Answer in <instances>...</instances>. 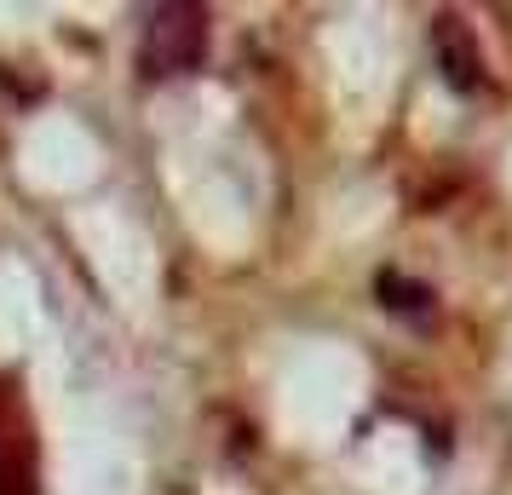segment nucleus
<instances>
[{"mask_svg": "<svg viewBox=\"0 0 512 495\" xmlns=\"http://www.w3.org/2000/svg\"><path fill=\"white\" fill-rule=\"evenodd\" d=\"M380 300H386L392 311H426V300H432V294H426L420 283H403L397 271H386V277H380Z\"/></svg>", "mask_w": 512, "mask_h": 495, "instance_id": "obj_3", "label": "nucleus"}, {"mask_svg": "<svg viewBox=\"0 0 512 495\" xmlns=\"http://www.w3.org/2000/svg\"><path fill=\"white\" fill-rule=\"evenodd\" d=\"M208 58V12L185 0H162L139 12V75L144 81H173V75L202 70Z\"/></svg>", "mask_w": 512, "mask_h": 495, "instance_id": "obj_1", "label": "nucleus"}, {"mask_svg": "<svg viewBox=\"0 0 512 495\" xmlns=\"http://www.w3.org/2000/svg\"><path fill=\"white\" fill-rule=\"evenodd\" d=\"M0 495H29V467L0 455Z\"/></svg>", "mask_w": 512, "mask_h": 495, "instance_id": "obj_4", "label": "nucleus"}, {"mask_svg": "<svg viewBox=\"0 0 512 495\" xmlns=\"http://www.w3.org/2000/svg\"><path fill=\"white\" fill-rule=\"evenodd\" d=\"M432 52H438L443 81H449L455 93H478V87H484V58H478V41L466 35L461 18L443 12L438 24H432Z\"/></svg>", "mask_w": 512, "mask_h": 495, "instance_id": "obj_2", "label": "nucleus"}]
</instances>
